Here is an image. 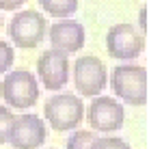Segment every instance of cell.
Masks as SVG:
<instances>
[{
    "label": "cell",
    "instance_id": "1",
    "mask_svg": "<svg viewBox=\"0 0 149 149\" xmlns=\"http://www.w3.org/2000/svg\"><path fill=\"white\" fill-rule=\"evenodd\" d=\"M110 86L123 104H147V69L141 65H119L110 74Z\"/></svg>",
    "mask_w": 149,
    "mask_h": 149
},
{
    "label": "cell",
    "instance_id": "2",
    "mask_svg": "<svg viewBox=\"0 0 149 149\" xmlns=\"http://www.w3.org/2000/svg\"><path fill=\"white\" fill-rule=\"evenodd\" d=\"M0 95L9 108L26 110L39 100L37 78L28 69H11L7 71L2 84H0Z\"/></svg>",
    "mask_w": 149,
    "mask_h": 149
},
{
    "label": "cell",
    "instance_id": "3",
    "mask_svg": "<svg viewBox=\"0 0 149 149\" xmlns=\"http://www.w3.org/2000/svg\"><path fill=\"white\" fill-rule=\"evenodd\" d=\"M43 115L50 121V127L56 132L76 130L78 123L84 119V104L74 93H58L45 102Z\"/></svg>",
    "mask_w": 149,
    "mask_h": 149
},
{
    "label": "cell",
    "instance_id": "4",
    "mask_svg": "<svg viewBox=\"0 0 149 149\" xmlns=\"http://www.w3.org/2000/svg\"><path fill=\"white\" fill-rule=\"evenodd\" d=\"M48 33V22L39 11H19L9 22V39L19 50H33L43 41Z\"/></svg>",
    "mask_w": 149,
    "mask_h": 149
},
{
    "label": "cell",
    "instance_id": "5",
    "mask_svg": "<svg viewBox=\"0 0 149 149\" xmlns=\"http://www.w3.org/2000/svg\"><path fill=\"white\" fill-rule=\"evenodd\" d=\"M106 50L117 61H134L145 50V35L132 24H115L106 35Z\"/></svg>",
    "mask_w": 149,
    "mask_h": 149
},
{
    "label": "cell",
    "instance_id": "6",
    "mask_svg": "<svg viewBox=\"0 0 149 149\" xmlns=\"http://www.w3.org/2000/svg\"><path fill=\"white\" fill-rule=\"evenodd\" d=\"M74 82L80 95L84 97H95L102 93V89L108 82L106 74V65L102 63L97 56H80L74 63Z\"/></svg>",
    "mask_w": 149,
    "mask_h": 149
},
{
    "label": "cell",
    "instance_id": "7",
    "mask_svg": "<svg viewBox=\"0 0 149 149\" xmlns=\"http://www.w3.org/2000/svg\"><path fill=\"white\" fill-rule=\"evenodd\" d=\"M86 119H89L91 127H93L95 132H104V134L117 132L123 125V119H125L123 104H119L115 97H104V95L100 97V95H95L93 102L89 104Z\"/></svg>",
    "mask_w": 149,
    "mask_h": 149
},
{
    "label": "cell",
    "instance_id": "8",
    "mask_svg": "<svg viewBox=\"0 0 149 149\" xmlns=\"http://www.w3.org/2000/svg\"><path fill=\"white\" fill-rule=\"evenodd\" d=\"M7 143H11L13 149H39L45 143V123L37 115L15 117Z\"/></svg>",
    "mask_w": 149,
    "mask_h": 149
},
{
    "label": "cell",
    "instance_id": "9",
    "mask_svg": "<svg viewBox=\"0 0 149 149\" xmlns=\"http://www.w3.org/2000/svg\"><path fill=\"white\" fill-rule=\"evenodd\" d=\"M69 58L67 54L58 50H48L37 61V74L39 80L48 91H61L69 80Z\"/></svg>",
    "mask_w": 149,
    "mask_h": 149
},
{
    "label": "cell",
    "instance_id": "10",
    "mask_svg": "<svg viewBox=\"0 0 149 149\" xmlns=\"http://www.w3.org/2000/svg\"><path fill=\"white\" fill-rule=\"evenodd\" d=\"M50 37V43H52V50H58L63 54H74L80 52L84 48V41H86V33L84 26L76 19H58L50 26V33H45Z\"/></svg>",
    "mask_w": 149,
    "mask_h": 149
},
{
    "label": "cell",
    "instance_id": "11",
    "mask_svg": "<svg viewBox=\"0 0 149 149\" xmlns=\"http://www.w3.org/2000/svg\"><path fill=\"white\" fill-rule=\"evenodd\" d=\"M39 4L50 17L58 19H65L78 11V0H39Z\"/></svg>",
    "mask_w": 149,
    "mask_h": 149
},
{
    "label": "cell",
    "instance_id": "12",
    "mask_svg": "<svg viewBox=\"0 0 149 149\" xmlns=\"http://www.w3.org/2000/svg\"><path fill=\"white\" fill-rule=\"evenodd\" d=\"M97 138L95 132L89 130H76L74 134L67 138V149H91L93 141Z\"/></svg>",
    "mask_w": 149,
    "mask_h": 149
},
{
    "label": "cell",
    "instance_id": "13",
    "mask_svg": "<svg viewBox=\"0 0 149 149\" xmlns=\"http://www.w3.org/2000/svg\"><path fill=\"white\" fill-rule=\"evenodd\" d=\"M91 149H132V147L123 138H117V136H104V138L97 136L93 141V145H91Z\"/></svg>",
    "mask_w": 149,
    "mask_h": 149
},
{
    "label": "cell",
    "instance_id": "14",
    "mask_svg": "<svg viewBox=\"0 0 149 149\" xmlns=\"http://www.w3.org/2000/svg\"><path fill=\"white\" fill-rule=\"evenodd\" d=\"M13 119H15V115L11 112V108L0 104V145L7 143V136H9V130H11Z\"/></svg>",
    "mask_w": 149,
    "mask_h": 149
},
{
    "label": "cell",
    "instance_id": "15",
    "mask_svg": "<svg viewBox=\"0 0 149 149\" xmlns=\"http://www.w3.org/2000/svg\"><path fill=\"white\" fill-rule=\"evenodd\" d=\"M13 61H15V52H13L11 43L0 39V74H7L13 67Z\"/></svg>",
    "mask_w": 149,
    "mask_h": 149
},
{
    "label": "cell",
    "instance_id": "16",
    "mask_svg": "<svg viewBox=\"0 0 149 149\" xmlns=\"http://www.w3.org/2000/svg\"><path fill=\"white\" fill-rule=\"evenodd\" d=\"M24 2H26V0H0V9H2V11H15V9H19Z\"/></svg>",
    "mask_w": 149,
    "mask_h": 149
},
{
    "label": "cell",
    "instance_id": "17",
    "mask_svg": "<svg viewBox=\"0 0 149 149\" xmlns=\"http://www.w3.org/2000/svg\"><path fill=\"white\" fill-rule=\"evenodd\" d=\"M138 22H141V33L145 35L147 33V9L145 7L141 9V17H138Z\"/></svg>",
    "mask_w": 149,
    "mask_h": 149
},
{
    "label": "cell",
    "instance_id": "18",
    "mask_svg": "<svg viewBox=\"0 0 149 149\" xmlns=\"http://www.w3.org/2000/svg\"><path fill=\"white\" fill-rule=\"evenodd\" d=\"M0 26H2V17H0Z\"/></svg>",
    "mask_w": 149,
    "mask_h": 149
}]
</instances>
